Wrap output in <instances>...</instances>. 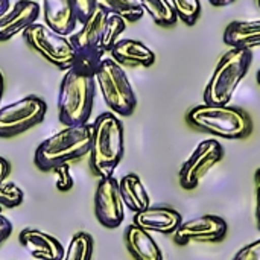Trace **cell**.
Here are the masks:
<instances>
[{"label":"cell","instance_id":"cell-8","mask_svg":"<svg viewBox=\"0 0 260 260\" xmlns=\"http://www.w3.org/2000/svg\"><path fill=\"white\" fill-rule=\"evenodd\" d=\"M23 37L30 49L38 52L44 59H47L59 70L66 72L73 67L76 50L67 37L53 32L41 23H34L29 26L23 32Z\"/></svg>","mask_w":260,"mask_h":260},{"label":"cell","instance_id":"cell-38","mask_svg":"<svg viewBox=\"0 0 260 260\" xmlns=\"http://www.w3.org/2000/svg\"><path fill=\"white\" fill-rule=\"evenodd\" d=\"M0 213H2V207H0Z\"/></svg>","mask_w":260,"mask_h":260},{"label":"cell","instance_id":"cell-5","mask_svg":"<svg viewBox=\"0 0 260 260\" xmlns=\"http://www.w3.org/2000/svg\"><path fill=\"white\" fill-rule=\"evenodd\" d=\"M253 55L248 49L232 47L225 52L216 64V69L206 85V105H229L241 81L250 70Z\"/></svg>","mask_w":260,"mask_h":260},{"label":"cell","instance_id":"cell-40","mask_svg":"<svg viewBox=\"0 0 260 260\" xmlns=\"http://www.w3.org/2000/svg\"><path fill=\"white\" fill-rule=\"evenodd\" d=\"M35 260H37V259H35Z\"/></svg>","mask_w":260,"mask_h":260},{"label":"cell","instance_id":"cell-31","mask_svg":"<svg viewBox=\"0 0 260 260\" xmlns=\"http://www.w3.org/2000/svg\"><path fill=\"white\" fill-rule=\"evenodd\" d=\"M254 184H256V219H257V229L260 230V168L254 174Z\"/></svg>","mask_w":260,"mask_h":260},{"label":"cell","instance_id":"cell-35","mask_svg":"<svg viewBox=\"0 0 260 260\" xmlns=\"http://www.w3.org/2000/svg\"><path fill=\"white\" fill-rule=\"evenodd\" d=\"M3 90H5V79H3V75L0 72V104H2V98H3Z\"/></svg>","mask_w":260,"mask_h":260},{"label":"cell","instance_id":"cell-25","mask_svg":"<svg viewBox=\"0 0 260 260\" xmlns=\"http://www.w3.org/2000/svg\"><path fill=\"white\" fill-rule=\"evenodd\" d=\"M177 17L187 26H193L201 15V0H169Z\"/></svg>","mask_w":260,"mask_h":260},{"label":"cell","instance_id":"cell-39","mask_svg":"<svg viewBox=\"0 0 260 260\" xmlns=\"http://www.w3.org/2000/svg\"><path fill=\"white\" fill-rule=\"evenodd\" d=\"M34 2H38V0H34Z\"/></svg>","mask_w":260,"mask_h":260},{"label":"cell","instance_id":"cell-6","mask_svg":"<svg viewBox=\"0 0 260 260\" xmlns=\"http://www.w3.org/2000/svg\"><path fill=\"white\" fill-rule=\"evenodd\" d=\"M94 79L111 113L123 117H128L134 113L137 107V98L120 64H117L113 58H104L94 72Z\"/></svg>","mask_w":260,"mask_h":260},{"label":"cell","instance_id":"cell-27","mask_svg":"<svg viewBox=\"0 0 260 260\" xmlns=\"http://www.w3.org/2000/svg\"><path fill=\"white\" fill-rule=\"evenodd\" d=\"M53 172L56 174V189L61 190V192H67L73 187L75 181H73V177L70 175V166L69 163L66 165H61L59 168L53 169Z\"/></svg>","mask_w":260,"mask_h":260},{"label":"cell","instance_id":"cell-15","mask_svg":"<svg viewBox=\"0 0 260 260\" xmlns=\"http://www.w3.org/2000/svg\"><path fill=\"white\" fill-rule=\"evenodd\" d=\"M21 247L37 260H61L64 256L62 244L49 233L37 229H24L18 235Z\"/></svg>","mask_w":260,"mask_h":260},{"label":"cell","instance_id":"cell-26","mask_svg":"<svg viewBox=\"0 0 260 260\" xmlns=\"http://www.w3.org/2000/svg\"><path fill=\"white\" fill-rule=\"evenodd\" d=\"M24 200L23 190L15 183H2L0 184V207L14 209L18 207Z\"/></svg>","mask_w":260,"mask_h":260},{"label":"cell","instance_id":"cell-17","mask_svg":"<svg viewBox=\"0 0 260 260\" xmlns=\"http://www.w3.org/2000/svg\"><path fill=\"white\" fill-rule=\"evenodd\" d=\"M111 58L128 67H151L155 62V53L142 41L125 38L119 40L111 49Z\"/></svg>","mask_w":260,"mask_h":260},{"label":"cell","instance_id":"cell-28","mask_svg":"<svg viewBox=\"0 0 260 260\" xmlns=\"http://www.w3.org/2000/svg\"><path fill=\"white\" fill-rule=\"evenodd\" d=\"M75 11H76V17H78V23H85L90 15L94 12L96 9V2L94 0H72Z\"/></svg>","mask_w":260,"mask_h":260},{"label":"cell","instance_id":"cell-20","mask_svg":"<svg viewBox=\"0 0 260 260\" xmlns=\"http://www.w3.org/2000/svg\"><path fill=\"white\" fill-rule=\"evenodd\" d=\"M119 189H120L123 204L131 212L139 213V212H143L148 207H151L149 195H148L142 180L139 178V175L128 174V175L122 177V180L119 181Z\"/></svg>","mask_w":260,"mask_h":260},{"label":"cell","instance_id":"cell-32","mask_svg":"<svg viewBox=\"0 0 260 260\" xmlns=\"http://www.w3.org/2000/svg\"><path fill=\"white\" fill-rule=\"evenodd\" d=\"M9 172H11V165H9V161H8L6 158L0 157V184L5 183V180H6V177L9 175Z\"/></svg>","mask_w":260,"mask_h":260},{"label":"cell","instance_id":"cell-33","mask_svg":"<svg viewBox=\"0 0 260 260\" xmlns=\"http://www.w3.org/2000/svg\"><path fill=\"white\" fill-rule=\"evenodd\" d=\"M209 2H210L212 6L221 8V6H229V5H232L233 2H236V0H209Z\"/></svg>","mask_w":260,"mask_h":260},{"label":"cell","instance_id":"cell-23","mask_svg":"<svg viewBox=\"0 0 260 260\" xmlns=\"http://www.w3.org/2000/svg\"><path fill=\"white\" fill-rule=\"evenodd\" d=\"M91 256L93 238L85 232H79L73 235L69 242V247L64 248V256L61 260H91Z\"/></svg>","mask_w":260,"mask_h":260},{"label":"cell","instance_id":"cell-22","mask_svg":"<svg viewBox=\"0 0 260 260\" xmlns=\"http://www.w3.org/2000/svg\"><path fill=\"white\" fill-rule=\"evenodd\" d=\"M139 3L158 26L171 27L178 20L169 0H139Z\"/></svg>","mask_w":260,"mask_h":260},{"label":"cell","instance_id":"cell-24","mask_svg":"<svg viewBox=\"0 0 260 260\" xmlns=\"http://www.w3.org/2000/svg\"><path fill=\"white\" fill-rule=\"evenodd\" d=\"M126 29V21L119 17V15H113L108 14L107 15V21L104 26V34H102V50L104 52H111V49L114 47V44L119 41V37L123 34V30Z\"/></svg>","mask_w":260,"mask_h":260},{"label":"cell","instance_id":"cell-10","mask_svg":"<svg viewBox=\"0 0 260 260\" xmlns=\"http://www.w3.org/2000/svg\"><path fill=\"white\" fill-rule=\"evenodd\" d=\"M224 158V148L222 145L215 140L209 139L201 142L189 160L180 169V184L184 190H193L200 181L207 175V172L216 166Z\"/></svg>","mask_w":260,"mask_h":260},{"label":"cell","instance_id":"cell-14","mask_svg":"<svg viewBox=\"0 0 260 260\" xmlns=\"http://www.w3.org/2000/svg\"><path fill=\"white\" fill-rule=\"evenodd\" d=\"M183 218L180 212L171 207H148L143 212L134 213L133 224L139 225L146 232H157L161 235H174L181 225Z\"/></svg>","mask_w":260,"mask_h":260},{"label":"cell","instance_id":"cell-12","mask_svg":"<svg viewBox=\"0 0 260 260\" xmlns=\"http://www.w3.org/2000/svg\"><path fill=\"white\" fill-rule=\"evenodd\" d=\"M227 230L225 219L215 215H204L181 222L174 233V241L178 245H187L190 242H219L225 239Z\"/></svg>","mask_w":260,"mask_h":260},{"label":"cell","instance_id":"cell-3","mask_svg":"<svg viewBox=\"0 0 260 260\" xmlns=\"http://www.w3.org/2000/svg\"><path fill=\"white\" fill-rule=\"evenodd\" d=\"M91 123L66 126L43 140L35 151V165L43 172H50L61 165L78 160L90 152Z\"/></svg>","mask_w":260,"mask_h":260},{"label":"cell","instance_id":"cell-13","mask_svg":"<svg viewBox=\"0 0 260 260\" xmlns=\"http://www.w3.org/2000/svg\"><path fill=\"white\" fill-rule=\"evenodd\" d=\"M40 11L38 2L18 0L0 18V41H8L14 35L24 32L29 26L37 23Z\"/></svg>","mask_w":260,"mask_h":260},{"label":"cell","instance_id":"cell-34","mask_svg":"<svg viewBox=\"0 0 260 260\" xmlns=\"http://www.w3.org/2000/svg\"><path fill=\"white\" fill-rule=\"evenodd\" d=\"M9 0H0V18L6 14V11L9 9Z\"/></svg>","mask_w":260,"mask_h":260},{"label":"cell","instance_id":"cell-19","mask_svg":"<svg viewBox=\"0 0 260 260\" xmlns=\"http://www.w3.org/2000/svg\"><path fill=\"white\" fill-rule=\"evenodd\" d=\"M224 43L230 47L253 49L260 46V20L232 21L224 30Z\"/></svg>","mask_w":260,"mask_h":260},{"label":"cell","instance_id":"cell-2","mask_svg":"<svg viewBox=\"0 0 260 260\" xmlns=\"http://www.w3.org/2000/svg\"><path fill=\"white\" fill-rule=\"evenodd\" d=\"M96 93V79L93 73L72 67L59 85L58 94V117L64 126L88 123L93 111Z\"/></svg>","mask_w":260,"mask_h":260},{"label":"cell","instance_id":"cell-36","mask_svg":"<svg viewBox=\"0 0 260 260\" xmlns=\"http://www.w3.org/2000/svg\"><path fill=\"white\" fill-rule=\"evenodd\" d=\"M256 78H257V82H259V85H260V69H259V72H257V76H256Z\"/></svg>","mask_w":260,"mask_h":260},{"label":"cell","instance_id":"cell-30","mask_svg":"<svg viewBox=\"0 0 260 260\" xmlns=\"http://www.w3.org/2000/svg\"><path fill=\"white\" fill-rule=\"evenodd\" d=\"M12 235V224L11 221L0 213V244H3Z\"/></svg>","mask_w":260,"mask_h":260},{"label":"cell","instance_id":"cell-1","mask_svg":"<svg viewBox=\"0 0 260 260\" xmlns=\"http://www.w3.org/2000/svg\"><path fill=\"white\" fill-rule=\"evenodd\" d=\"M125 131L122 120L114 113H102L91 123L90 168L99 178L113 177L123 158Z\"/></svg>","mask_w":260,"mask_h":260},{"label":"cell","instance_id":"cell-37","mask_svg":"<svg viewBox=\"0 0 260 260\" xmlns=\"http://www.w3.org/2000/svg\"><path fill=\"white\" fill-rule=\"evenodd\" d=\"M257 5H259V8H260V0H257Z\"/></svg>","mask_w":260,"mask_h":260},{"label":"cell","instance_id":"cell-16","mask_svg":"<svg viewBox=\"0 0 260 260\" xmlns=\"http://www.w3.org/2000/svg\"><path fill=\"white\" fill-rule=\"evenodd\" d=\"M44 23L59 35H70L78 23L76 11L72 0H43Z\"/></svg>","mask_w":260,"mask_h":260},{"label":"cell","instance_id":"cell-9","mask_svg":"<svg viewBox=\"0 0 260 260\" xmlns=\"http://www.w3.org/2000/svg\"><path fill=\"white\" fill-rule=\"evenodd\" d=\"M46 113V102L34 94L0 107V139H11L37 126L44 120Z\"/></svg>","mask_w":260,"mask_h":260},{"label":"cell","instance_id":"cell-4","mask_svg":"<svg viewBox=\"0 0 260 260\" xmlns=\"http://www.w3.org/2000/svg\"><path fill=\"white\" fill-rule=\"evenodd\" d=\"M187 122L204 133L229 140L245 139L253 131L250 114L230 105H198L189 111Z\"/></svg>","mask_w":260,"mask_h":260},{"label":"cell","instance_id":"cell-21","mask_svg":"<svg viewBox=\"0 0 260 260\" xmlns=\"http://www.w3.org/2000/svg\"><path fill=\"white\" fill-rule=\"evenodd\" d=\"M94 2H96V8L102 9L107 14L119 15L126 23L139 21L145 14L139 0H94Z\"/></svg>","mask_w":260,"mask_h":260},{"label":"cell","instance_id":"cell-18","mask_svg":"<svg viewBox=\"0 0 260 260\" xmlns=\"http://www.w3.org/2000/svg\"><path fill=\"white\" fill-rule=\"evenodd\" d=\"M123 241L134 260H163V253L151 233L136 224H129L125 229Z\"/></svg>","mask_w":260,"mask_h":260},{"label":"cell","instance_id":"cell-29","mask_svg":"<svg viewBox=\"0 0 260 260\" xmlns=\"http://www.w3.org/2000/svg\"><path fill=\"white\" fill-rule=\"evenodd\" d=\"M233 260H260V239L241 248Z\"/></svg>","mask_w":260,"mask_h":260},{"label":"cell","instance_id":"cell-7","mask_svg":"<svg viewBox=\"0 0 260 260\" xmlns=\"http://www.w3.org/2000/svg\"><path fill=\"white\" fill-rule=\"evenodd\" d=\"M107 12L96 8L90 18L82 24L81 30L70 34L69 40L76 50V59L73 67L79 70L93 73L98 70L101 61L104 59V50L101 46L104 26L107 21Z\"/></svg>","mask_w":260,"mask_h":260},{"label":"cell","instance_id":"cell-11","mask_svg":"<svg viewBox=\"0 0 260 260\" xmlns=\"http://www.w3.org/2000/svg\"><path fill=\"white\" fill-rule=\"evenodd\" d=\"M119 181L114 177L99 178L94 192V215L105 229H117L125 218Z\"/></svg>","mask_w":260,"mask_h":260}]
</instances>
